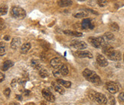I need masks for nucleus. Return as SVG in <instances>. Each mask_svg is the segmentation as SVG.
Segmentation results:
<instances>
[{
	"mask_svg": "<svg viewBox=\"0 0 124 105\" xmlns=\"http://www.w3.org/2000/svg\"><path fill=\"white\" fill-rule=\"evenodd\" d=\"M83 76L88 81L91 82L96 85H101V79L99 77V75L96 74V72L90 70V69H85L83 71Z\"/></svg>",
	"mask_w": 124,
	"mask_h": 105,
	"instance_id": "f257e3e1",
	"label": "nucleus"
},
{
	"mask_svg": "<svg viewBox=\"0 0 124 105\" xmlns=\"http://www.w3.org/2000/svg\"><path fill=\"white\" fill-rule=\"evenodd\" d=\"M88 41L93 48H102L103 46L108 44L103 36L97 37V38L90 37L88 39Z\"/></svg>",
	"mask_w": 124,
	"mask_h": 105,
	"instance_id": "f03ea898",
	"label": "nucleus"
},
{
	"mask_svg": "<svg viewBox=\"0 0 124 105\" xmlns=\"http://www.w3.org/2000/svg\"><path fill=\"white\" fill-rule=\"evenodd\" d=\"M11 16L16 19H24L26 16V12L25 9L19 6H13L11 8Z\"/></svg>",
	"mask_w": 124,
	"mask_h": 105,
	"instance_id": "7ed1b4c3",
	"label": "nucleus"
},
{
	"mask_svg": "<svg viewBox=\"0 0 124 105\" xmlns=\"http://www.w3.org/2000/svg\"><path fill=\"white\" fill-rule=\"evenodd\" d=\"M70 45L73 48H74L75 49H78V50H84L87 47V43H85L84 41H80L78 39L71 41Z\"/></svg>",
	"mask_w": 124,
	"mask_h": 105,
	"instance_id": "20e7f679",
	"label": "nucleus"
},
{
	"mask_svg": "<svg viewBox=\"0 0 124 105\" xmlns=\"http://www.w3.org/2000/svg\"><path fill=\"white\" fill-rule=\"evenodd\" d=\"M107 58L111 60V61H119L121 60V53L119 51H116V50H113L110 53H109L107 55Z\"/></svg>",
	"mask_w": 124,
	"mask_h": 105,
	"instance_id": "39448f33",
	"label": "nucleus"
},
{
	"mask_svg": "<svg viewBox=\"0 0 124 105\" xmlns=\"http://www.w3.org/2000/svg\"><path fill=\"white\" fill-rule=\"evenodd\" d=\"M106 87L108 91L110 93V94H116L119 91V87L117 84H116L115 82H113V81H109L106 84Z\"/></svg>",
	"mask_w": 124,
	"mask_h": 105,
	"instance_id": "423d86ee",
	"label": "nucleus"
},
{
	"mask_svg": "<svg viewBox=\"0 0 124 105\" xmlns=\"http://www.w3.org/2000/svg\"><path fill=\"white\" fill-rule=\"evenodd\" d=\"M94 101H96L98 104H101V105H105L107 103V99L106 96L101 93H95Z\"/></svg>",
	"mask_w": 124,
	"mask_h": 105,
	"instance_id": "0eeeda50",
	"label": "nucleus"
},
{
	"mask_svg": "<svg viewBox=\"0 0 124 105\" xmlns=\"http://www.w3.org/2000/svg\"><path fill=\"white\" fill-rule=\"evenodd\" d=\"M41 93H42V96L44 97V98H45L47 101H49V102H54L55 101V97L54 96V94H52L49 90H47V89H43Z\"/></svg>",
	"mask_w": 124,
	"mask_h": 105,
	"instance_id": "6e6552de",
	"label": "nucleus"
},
{
	"mask_svg": "<svg viewBox=\"0 0 124 105\" xmlns=\"http://www.w3.org/2000/svg\"><path fill=\"white\" fill-rule=\"evenodd\" d=\"M74 55L78 57V58H93V55L90 53L88 51H77L74 52Z\"/></svg>",
	"mask_w": 124,
	"mask_h": 105,
	"instance_id": "1a4fd4ad",
	"label": "nucleus"
},
{
	"mask_svg": "<svg viewBox=\"0 0 124 105\" xmlns=\"http://www.w3.org/2000/svg\"><path fill=\"white\" fill-rule=\"evenodd\" d=\"M81 27L83 29H93L94 25L90 18H84L81 22Z\"/></svg>",
	"mask_w": 124,
	"mask_h": 105,
	"instance_id": "9d476101",
	"label": "nucleus"
},
{
	"mask_svg": "<svg viewBox=\"0 0 124 105\" xmlns=\"http://www.w3.org/2000/svg\"><path fill=\"white\" fill-rule=\"evenodd\" d=\"M21 45H22V40L20 38L15 37V38H13L11 41L10 47L13 50H17L18 48L21 46Z\"/></svg>",
	"mask_w": 124,
	"mask_h": 105,
	"instance_id": "9b49d317",
	"label": "nucleus"
},
{
	"mask_svg": "<svg viewBox=\"0 0 124 105\" xmlns=\"http://www.w3.org/2000/svg\"><path fill=\"white\" fill-rule=\"evenodd\" d=\"M50 64L51 67H53L54 69L57 68H61L63 64H62V61L59 58H54L53 59H51L50 61Z\"/></svg>",
	"mask_w": 124,
	"mask_h": 105,
	"instance_id": "f8f14e48",
	"label": "nucleus"
},
{
	"mask_svg": "<svg viewBox=\"0 0 124 105\" xmlns=\"http://www.w3.org/2000/svg\"><path fill=\"white\" fill-rule=\"evenodd\" d=\"M97 64L102 67V68H104V67H107L108 65V61L106 59V58L102 55H98L97 57Z\"/></svg>",
	"mask_w": 124,
	"mask_h": 105,
	"instance_id": "ddd939ff",
	"label": "nucleus"
},
{
	"mask_svg": "<svg viewBox=\"0 0 124 105\" xmlns=\"http://www.w3.org/2000/svg\"><path fill=\"white\" fill-rule=\"evenodd\" d=\"M31 48V43H29V42L25 43V44H23L21 46V48H20V52H21L22 54L25 55V54H27L28 52L30 51Z\"/></svg>",
	"mask_w": 124,
	"mask_h": 105,
	"instance_id": "4468645a",
	"label": "nucleus"
},
{
	"mask_svg": "<svg viewBox=\"0 0 124 105\" xmlns=\"http://www.w3.org/2000/svg\"><path fill=\"white\" fill-rule=\"evenodd\" d=\"M64 33L65 35L74 36V37H82L83 34L81 32H79L78 31H71V30H65L64 31Z\"/></svg>",
	"mask_w": 124,
	"mask_h": 105,
	"instance_id": "2eb2a0df",
	"label": "nucleus"
},
{
	"mask_svg": "<svg viewBox=\"0 0 124 105\" xmlns=\"http://www.w3.org/2000/svg\"><path fill=\"white\" fill-rule=\"evenodd\" d=\"M73 4V2L71 0H58V5L60 7H68Z\"/></svg>",
	"mask_w": 124,
	"mask_h": 105,
	"instance_id": "dca6fc26",
	"label": "nucleus"
},
{
	"mask_svg": "<svg viewBox=\"0 0 124 105\" xmlns=\"http://www.w3.org/2000/svg\"><path fill=\"white\" fill-rule=\"evenodd\" d=\"M51 84L54 87V90H55L56 92L59 93L60 94H64V88H62L61 86H60V84L58 83L57 84L55 82H52Z\"/></svg>",
	"mask_w": 124,
	"mask_h": 105,
	"instance_id": "f3484780",
	"label": "nucleus"
},
{
	"mask_svg": "<svg viewBox=\"0 0 124 105\" xmlns=\"http://www.w3.org/2000/svg\"><path fill=\"white\" fill-rule=\"evenodd\" d=\"M14 65V62L12 61H10V60H7L4 62L3 65H2V70L4 71H6L7 70H8L10 68Z\"/></svg>",
	"mask_w": 124,
	"mask_h": 105,
	"instance_id": "a211bd4d",
	"label": "nucleus"
},
{
	"mask_svg": "<svg viewBox=\"0 0 124 105\" xmlns=\"http://www.w3.org/2000/svg\"><path fill=\"white\" fill-rule=\"evenodd\" d=\"M57 83H58L59 84L64 86V87L66 88H69L71 86V82L68 81H65V80H62L61 78H58V80H57Z\"/></svg>",
	"mask_w": 124,
	"mask_h": 105,
	"instance_id": "6ab92c4d",
	"label": "nucleus"
},
{
	"mask_svg": "<svg viewBox=\"0 0 124 105\" xmlns=\"http://www.w3.org/2000/svg\"><path fill=\"white\" fill-rule=\"evenodd\" d=\"M113 50H114V48H113L111 45H109V44H107L106 45L103 46V47L102 48V51H103V53L104 55H107L109 53H110V52H111Z\"/></svg>",
	"mask_w": 124,
	"mask_h": 105,
	"instance_id": "aec40b11",
	"label": "nucleus"
},
{
	"mask_svg": "<svg viewBox=\"0 0 124 105\" xmlns=\"http://www.w3.org/2000/svg\"><path fill=\"white\" fill-rule=\"evenodd\" d=\"M103 37H104V39H106V41L107 42L109 41H113V40H114V39H115V37H114L113 33L109 32H107L105 33V34L103 35Z\"/></svg>",
	"mask_w": 124,
	"mask_h": 105,
	"instance_id": "412c9836",
	"label": "nucleus"
},
{
	"mask_svg": "<svg viewBox=\"0 0 124 105\" xmlns=\"http://www.w3.org/2000/svg\"><path fill=\"white\" fill-rule=\"evenodd\" d=\"M39 75L41 76V78H45L47 77V76H48V71H47L45 68H41L40 70H39Z\"/></svg>",
	"mask_w": 124,
	"mask_h": 105,
	"instance_id": "4be33fe9",
	"label": "nucleus"
},
{
	"mask_svg": "<svg viewBox=\"0 0 124 105\" xmlns=\"http://www.w3.org/2000/svg\"><path fill=\"white\" fill-rule=\"evenodd\" d=\"M68 66H67L66 65H62V67L61 68V73L62 74V76H67L68 74Z\"/></svg>",
	"mask_w": 124,
	"mask_h": 105,
	"instance_id": "5701e85b",
	"label": "nucleus"
},
{
	"mask_svg": "<svg viewBox=\"0 0 124 105\" xmlns=\"http://www.w3.org/2000/svg\"><path fill=\"white\" fill-rule=\"evenodd\" d=\"M31 66L34 68H36L38 70H40L41 68L39 61H38V60H32L31 61Z\"/></svg>",
	"mask_w": 124,
	"mask_h": 105,
	"instance_id": "b1692460",
	"label": "nucleus"
},
{
	"mask_svg": "<svg viewBox=\"0 0 124 105\" xmlns=\"http://www.w3.org/2000/svg\"><path fill=\"white\" fill-rule=\"evenodd\" d=\"M88 16V13L85 12H78L74 15V17L78 18H85Z\"/></svg>",
	"mask_w": 124,
	"mask_h": 105,
	"instance_id": "393cba45",
	"label": "nucleus"
},
{
	"mask_svg": "<svg viewBox=\"0 0 124 105\" xmlns=\"http://www.w3.org/2000/svg\"><path fill=\"white\" fill-rule=\"evenodd\" d=\"M0 12H1V16H4L8 12V6L6 5H2L0 7Z\"/></svg>",
	"mask_w": 124,
	"mask_h": 105,
	"instance_id": "a878e982",
	"label": "nucleus"
},
{
	"mask_svg": "<svg viewBox=\"0 0 124 105\" xmlns=\"http://www.w3.org/2000/svg\"><path fill=\"white\" fill-rule=\"evenodd\" d=\"M109 28H110V29L112 31H116V32H118L120 30V27H119L118 24L116 23V22H112L110 25H109Z\"/></svg>",
	"mask_w": 124,
	"mask_h": 105,
	"instance_id": "bb28decb",
	"label": "nucleus"
},
{
	"mask_svg": "<svg viewBox=\"0 0 124 105\" xmlns=\"http://www.w3.org/2000/svg\"><path fill=\"white\" fill-rule=\"evenodd\" d=\"M5 54H6V46H5V44L1 41L0 43V55L3 56Z\"/></svg>",
	"mask_w": 124,
	"mask_h": 105,
	"instance_id": "cd10ccee",
	"label": "nucleus"
},
{
	"mask_svg": "<svg viewBox=\"0 0 124 105\" xmlns=\"http://www.w3.org/2000/svg\"><path fill=\"white\" fill-rule=\"evenodd\" d=\"M53 74L55 78H59L60 76H62L61 73V68H57V69H54L53 71Z\"/></svg>",
	"mask_w": 124,
	"mask_h": 105,
	"instance_id": "c85d7f7f",
	"label": "nucleus"
},
{
	"mask_svg": "<svg viewBox=\"0 0 124 105\" xmlns=\"http://www.w3.org/2000/svg\"><path fill=\"white\" fill-rule=\"evenodd\" d=\"M96 1H97V3L98 4V6L101 7L105 6L107 3V0H96Z\"/></svg>",
	"mask_w": 124,
	"mask_h": 105,
	"instance_id": "c756f323",
	"label": "nucleus"
},
{
	"mask_svg": "<svg viewBox=\"0 0 124 105\" xmlns=\"http://www.w3.org/2000/svg\"><path fill=\"white\" fill-rule=\"evenodd\" d=\"M18 78H14L12 81V82H11V86H12V88H16V86H17V84H18Z\"/></svg>",
	"mask_w": 124,
	"mask_h": 105,
	"instance_id": "7c9ffc66",
	"label": "nucleus"
},
{
	"mask_svg": "<svg viewBox=\"0 0 124 105\" xmlns=\"http://www.w3.org/2000/svg\"><path fill=\"white\" fill-rule=\"evenodd\" d=\"M108 98H109V104H110V105H115V104H116L115 98H114L113 96H111V95H109Z\"/></svg>",
	"mask_w": 124,
	"mask_h": 105,
	"instance_id": "2f4dec72",
	"label": "nucleus"
},
{
	"mask_svg": "<svg viewBox=\"0 0 124 105\" xmlns=\"http://www.w3.org/2000/svg\"><path fill=\"white\" fill-rule=\"evenodd\" d=\"M3 93H4L5 96H6V97H8L9 96H10V94H11V90H10V88H6V89L4 90Z\"/></svg>",
	"mask_w": 124,
	"mask_h": 105,
	"instance_id": "473e14b6",
	"label": "nucleus"
},
{
	"mask_svg": "<svg viewBox=\"0 0 124 105\" xmlns=\"http://www.w3.org/2000/svg\"><path fill=\"white\" fill-rule=\"evenodd\" d=\"M119 101L120 103H124V92H121L118 96Z\"/></svg>",
	"mask_w": 124,
	"mask_h": 105,
	"instance_id": "72a5a7b5",
	"label": "nucleus"
},
{
	"mask_svg": "<svg viewBox=\"0 0 124 105\" xmlns=\"http://www.w3.org/2000/svg\"><path fill=\"white\" fill-rule=\"evenodd\" d=\"M25 83H26L25 80H24V79H19V80H18V84H19L20 85H22V86H23V87H25Z\"/></svg>",
	"mask_w": 124,
	"mask_h": 105,
	"instance_id": "f704fd0d",
	"label": "nucleus"
},
{
	"mask_svg": "<svg viewBox=\"0 0 124 105\" xmlns=\"http://www.w3.org/2000/svg\"><path fill=\"white\" fill-rule=\"evenodd\" d=\"M85 11H86V12H91V13L94 14V15H98L97 12L94 11V10H92V9H90V8H87V9H85Z\"/></svg>",
	"mask_w": 124,
	"mask_h": 105,
	"instance_id": "c9c22d12",
	"label": "nucleus"
},
{
	"mask_svg": "<svg viewBox=\"0 0 124 105\" xmlns=\"http://www.w3.org/2000/svg\"><path fill=\"white\" fill-rule=\"evenodd\" d=\"M4 79H5V74L1 72V73H0V81L2 82L4 81Z\"/></svg>",
	"mask_w": 124,
	"mask_h": 105,
	"instance_id": "e433bc0d",
	"label": "nucleus"
},
{
	"mask_svg": "<svg viewBox=\"0 0 124 105\" xmlns=\"http://www.w3.org/2000/svg\"><path fill=\"white\" fill-rule=\"evenodd\" d=\"M23 94H25V96H28V95L31 94V91H30V90H24Z\"/></svg>",
	"mask_w": 124,
	"mask_h": 105,
	"instance_id": "4c0bfd02",
	"label": "nucleus"
},
{
	"mask_svg": "<svg viewBox=\"0 0 124 105\" xmlns=\"http://www.w3.org/2000/svg\"><path fill=\"white\" fill-rule=\"evenodd\" d=\"M16 98L17 99V100H18V101H22V97L21 96V95H18V94H17L16 96Z\"/></svg>",
	"mask_w": 124,
	"mask_h": 105,
	"instance_id": "58836bf2",
	"label": "nucleus"
},
{
	"mask_svg": "<svg viewBox=\"0 0 124 105\" xmlns=\"http://www.w3.org/2000/svg\"><path fill=\"white\" fill-rule=\"evenodd\" d=\"M4 40H6V41H9V40H10V37H9L8 35H5V36H4Z\"/></svg>",
	"mask_w": 124,
	"mask_h": 105,
	"instance_id": "ea45409f",
	"label": "nucleus"
},
{
	"mask_svg": "<svg viewBox=\"0 0 124 105\" xmlns=\"http://www.w3.org/2000/svg\"><path fill=\"white\" fill-rule=\"evenodd\" d=\"M41 105H47V104H45L44 102H41Z\"/></svg>",
	"mask_w": 124,
	"mask_h": 105,
	"instance_id": "a19ab883",
	"label": "nucleus"
},
{
	"mask_svg": "<svg viewBox=\"0 0 124 105\" xmlns=\"http://www.w3.org/2000/svg\"><path fill=\"white\" fill-rule=\"evenodd\" d=\"M78 1H81L82 2V1H85V0H78Z\"/></svg>",
	"mask_w": 124,
	"mask_h": 105,
	"instance_id": "79ce46f5",
	"label": "nucleus"
},
{
	"mask_svg": "<svg viewBox=\"0 0 124 105\" xmlns=\"http://www.w3.org/2000/svg\"><path fill=\"white\" fill-rule=\"evenodd\" d=\"M123 61H124V55H123Z\"/></svg>",
	"mask_w": 124,
	"mask_h": 105,
	"instance_id": "37998d69",
	"label": "nucleus"
}]
</instances>
